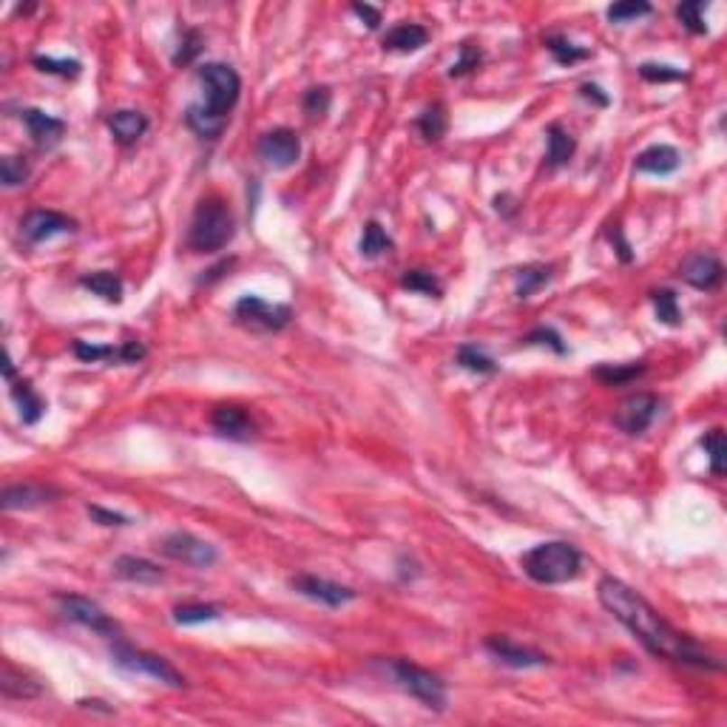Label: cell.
Wrapping results in <instances>:
<instances>
[{
  "instance_id": "6da1fadb",
  "label": "cell",
  "mask_w": 727,
  "mask_h": 727,
  "mask_svg": "<svg viewBox=\"0 0 727 727\" xmlns=\"http://www.w3.org/2000/svg\"><path fill=\"white\" fill-rule=\"evenodd\" d=\"M597 597L605 611L617 622H622L654 657L671 659L679 665L707 667V671H722V662L713 654H707L704 648L696 645L687 634L676 631L651 602L642 594H637L631 585H625L622 580L602 577L597 583Z\"/></svg>"
},
{
  "instance_id": "7a4b0ae2",
  "label": "cell",
  "mask_w": 727,
  "mask_h": 727,
  "mask_svg": "<svg viewBox=\"0 0 727 727\" xmlns=\"http://www.w3.org/2000/svg\"><path fill=\"white\" fill-rule=\"evenodd\" d=\"M200 83H202V103L188 106L185 123L202 140H216L225 131L233 106L239 103L242 77L225 63H205L200 69Z\"/></svg>"
},
{
  "instance_id": "3957f363",
  "label": "cell",
  "mask_w": 727,
  "mask_h": 727,
  "mask_svg": "<svg viewBox=\"0 0 727 727\" xmlns=\"http://www.w3.org/2000/svg\"><path fill=\"white\" fill-rule=\"evenodd\" d=\"M520 565L528 580H535L540 585H563L580 577L583 572V555L577 552V545L552 540V543H540L520 557Z\"/></svg>"
},
{
  "instance_id": "277c9868",
  "label": "cell",
  "mask_w": 727,
  "mask_h": 727,
  "mask_svg": "<svg viewBox=\"0 0 727 727\" xmlns=\"http://www.w3.org/2000/svg\"><path fill=\"white\" fill-rule=\"evenodd\" d=\"M236 233L233 213L222 196H205V200L196 205L193 219L188 228V247L196 253H216L222 250Z\"/></svg>"
},
{
  "instance_id": "5b68a950",
  "label": "cell",
  "mask_w": 727,
  "mask_h": 727,
  "mask_svg": "<svg viewBox=\"0 0 727 727\" xmlns=\"http://www.w3.org/2000/svg\"><path fill=\"white\" fill-rule=\"evenodd\" d=\"M387 671L398 682L401 691H406L412 699H418L429 711H443L446 707V682L438 674H432L409 659H392Z\"/></svg>"
},
{
  "instance_id": "8992f818",
  "label": "cell",
  "mask_w": 727,
  "mask_h": 727,
  "mask_svg": "<svg viewBox=\"0 0 727 727\" xmlns=\"http://www.w3.org/2000/svg\"><path fill=\"white\" fill-rule=\"evenodd\" d=\"M111 657H114V665L123 667L128 674H145L156 682H165L171 687H185V676L176 671V667L156 657V654H148V651H140V648L128 645L126 639L114 637V645H111Z\"/></svg>"
},
{
  "instance_id": "52a82bcc",
  "label": "cell",
  "mask_w": 727,
  "mask_h": 727,
  "mask_svg": "<svg viewBox=\"0 0 727 727\" xmlns=\"http://www.w3.org/2000/svg\"><path fill=\"white\" fill-rule=\"evenodd\" d=\"M233 319L256 332H279L290 324L293 310L287 304L265 302L262 296H242L233 304Z\"/></svg>"
},
{
  "instance_id": "ba28073f",
  "label": "cell",
  "mask_w": 727,
  "mask_h": 727,
  "mask_svg": "<svg viewBox=\"0 0 727 727\" xmlns=\"http://www.w3.org/2000/svg\"><path fill=\"white\" fill-rule=\"evenodd\" d=\"M160 552L173 560V563H182V565H193V568H210L219 563V552H216V545L196 537L191 532H171L160 540Z\"/></svg>"
},
{
  "instance_id": "9c48e42d",
  "label": "cell",
  "mask_w": 727,
  "mask_h": 727,
  "mask_svg": "<svg viewBox=\"0 0 727 727\" xmlns=\"http://www.w3.org/2000/svg\"><path fill=\"white\" fill-rule=\"evenodd\" d=\"M54 600L71 622L91 628V631L100 634V637H120V625H117L94 600L80 597V594H57Z\"/></svg>"
},
{
  "instance_id": "30bf717a",
  "label": "cell",
  "mask_w": 727,
  "mask_h": 727,
  "mask_svg": "<svg viewBox=\"0 0 727 727\" xmlns=\"http://www.w3.org/2000/svg\"><path fill=\"white\" fill-rule=\"evenodd\" d=\"M662 401L651 392H637V396H628L617 412H614V426L625 435H642V432L651 426L659 415Z\"/></svg>"
},
{
  "instance_id": "8fae6325",
  "label": "cell",
  "mask_w": 727,
  "mask_h": 727,
  "mask_svg": "<svg viewBox=\"0 0 727 727\" xmlns=\"http://www.w3.org/2000/svg\"><path fill=\"white\" fill-rule=\"evenodd\" d=\"M259 156L276 171L293 168L302 156V140L293 128H273L267 134H262L259 140Z\"/></svg>"
},
{
  "instance_id": "7c38bea8",
  "label": "cell",
  "mask_w": 727,
  "mask_h": 727,
  "mask_svg": "<svg viewBox=\"0 0 727 727\" xmlns=\"http://www.w3.org/2000/svg\"><path fill=\"white\" fill-rule=\"evenodd\" d=\"M74 230H77V222L71 219V216L57 213V210H46V208L29 210L21 219V236L29 245H41V242L54 239V236L74 233Z\"/></svg>"
},
{
  "instance_id": "4fadbf2b",
  "label": "cell",
  "mask_w": 727,
  "mask_h": 727,
  "mask_svg": "<svg viewBox=\"0 0 727 727\" xmlns=\"http://www.w3.org/2000/svg\"><path fill=\"white\" fill-rule=\"evenodd\" d=\"M290 588L296 594H302L307 600H316L322 605H330V608H341L350 600H356V592H352V588L324 580V577H316V574H296L290 580Z\"/></svg>"
},
{
  "instance_id": "5bb4252c",
  "label": "cell",
  "mask_w": 727,
  "mask_h": 727,
  "mask_svg": "<svg viewBox=\"0 0 727 727\" xmlns=\"http://www.w3.org/2000/svg\"><path fill=\"white\" fill-rule=\"evenodd\" d=\"M74 356L86 361V364H97V361H117V364H136L145 359V347L140 341H126V344H89L77 339L71 344Z\"/></svg>"
},
{
  "instance_id": "9a60e30c",
  "label": "cell",
  "mask_w": 727,
  "mask_h": 727,
  "mask_svg": "<svg viewBox=\"0 0 727 727\" xmlns=\"http://www.w3.org/2000/svg\"><path fill=\"white\" fill-rule=\"evenodd\" d=\"M483 648L489 654H492L498 662L508 665V667H517V671H526V667H540V665H548V657L535 651V648L528 645H520L508 637H486Z\"/></svg>"
},
{
  "instance_id": "2e32d148",
  "label": "cell",
  "mask_w": 727,
  "mask_h": 727,
  "mask_svg": "<svg viewBox=\"0 0 727 727\" xmlns=\"http://www.w3.org/2000/svg\"><path fill=\"white\" fill-rule=\"evenodd\" d=\"M679 276L685 284H691L696 290H713V287H719V282L724 276V267L713 253L699 250V253H691V256L679 265Z\"/></svg>"
},
{
  "instance_id": "e0dca14e",
  "label": "cell",
  "mask_w": 727,
  "mask_h": 727,
  "mask_svg": "<svg viewBox=\"0 0 727 727\" xmlns=\"http://www.w3.org/2000/svg\"><path fill=\"white\" fill-rule=\"evenodd\" d=\"M61 498V489L54 486H46V483H14V486H6L4 495H0V506L6 508V512H26V508H37V506H46L51 500Z\"/></svg>"
},
{
  "instance_id": "ac0fdd59",
  "label": "cell",
  "mask_w": 727,
  "mask_h": 727,
  "mask_svg": "<svg viewBox=\"0 0 727 727\" xmlns=\"http://www.w3.org/2000/svg\"><path fill=\"white\" fill-rule=\"evenodd\" d=\"M213 429L228 441H250L256 435V424L247 415V409L239 404H219L210 415Z\"/></svg>"
},
{
  "instance_id": "d6986e66",
  "label": "cell",
  "mask_w": 727,
  "mask_h": 727,
  "mask_svg": "<svg viewBox=\"0 0 727 727\" xmlns=\"http://www.w3.org/2000/svg\"><path fill=\"white\" fill-rule=\"evenodd\" d=\"M21 120H23V126H26V131L32 136V143L37 148H54L66 134V123L61 120V117H51V114H46L41 108H23Z\"/></svg>"
},
{
  "instance_id": "ffe728a7",
  "label": "cell",
  "mask_w": 727,
  "mask_h": 727,
  "mask_svg": "<svg viewBox=\"0 0 727 727\" xmlns=\"http://www.w3.org/2000/svg\"><path fill=\"white\" fill-rule=\"evenodd\" d=\"M114 574L126 580V583H136V585H160L165 580V572L156 563L145 560V557H134V555H123L114 560Z\"/></svg>"
},
{
  "instance_id": "44dd1931",
  "label": "cell",
  "mask_w": 727,
  "mask_h": 727,
  "mask_svg": "<svg viewBox=\"0 0 727 727\" xmlns=\"http://www.w3.org/2000/svg\"><path fill=\"white\" fill-rule=\"evenodd\" d=\"M106 123H108V131L114 134V140L120 145H134L148 131V117L143 111H134V108L111 111Z\"/></svg>"
},
{
  "instance_id": "7402d4cb",
  "label": "cell",
  "mask_w": 727,
  "mask_h": 727,
  "mask_svg": "<svg viewBox=\"0 0 727 727\" xmlns=\"http://www.w3.org/2000/svg\"><path fill=\"white\" fill-rule=\"evenodd\" d=\"M682 163V156L674 145H651V148H645L639 156H637V163L634 168L639 173H654V176H667V173H674Z\"/></svg>"
},
{
  "instance_id": "603a6c76",
  "label": "cell",
  "mask_w": 727,
  "mask_h": 727,
  "mask_svg": "<svg viewBox=\"0 0 727 727\" xmlns=\"http://www.w3.org/2000/svg\"><path fill=\"white\" fill-rule=\"evenodd\" d=\"M429 41V32L418 23H398L392 26L387 34H384V49L387 51H398V54H409V51H418L424 49Z\"/></svg>"
},
{
  "instance_id": "cb8c5ba5",
  "label": "cell",
  "mask_w": 727,
  "mask_h": 727,
  "mask_svg": "<svg viewBox=\"0 0 727 727\" xmlns=\"http://www.w3.org/2000/svg\"><path fill=\"white\" fill-rule=\"evenodd\" d=\"M12 398H14V404H17V409H21V421L23 424H37L43 418V412H46V401L37 396V389L26 381V378H21V381H12Z\"/></svg>"
},
{
  "instance_id": "d4e9b609",
  "label": "cell",
  "mask_w": 727,
  "mask_h": 727,
  "mask_svg": "<svg viewBox=\"0 0 727 727\" xmlns=\"http://www.w3.org/2000/svg\"><path fill=\"white\" fill-rule=\"evenodd\" d=\"M545 136H548V151H545V163L552 168H560L565 163H572V156L577 151V143L574 136L568 134L560 123H552L545 128Z\"/></svg>"
},
{
  "instance_id": "484cf974",
  "label": "cell",
  "mask_w": 727,
  "mask_h": 727,
  "mask_svg": "<svg viewBox=\"0 0 727 727\" xmlns=\"http://www.w3.org/2000/svg\"><path fill=\"white\" fill-rule=\"evenodd\" d=\"M80 284L86 290H91L94 296L106 299L108 304H120L123 302V279L117 276V273H111V270L86 273V276H80Z\"/></svg>"
},
{
  "instance_id": "4316f807",
  "label": "cell",
  "mask_w": 727,
  "mask_h": 727,
  "mask_svg": "<svg viewBox=\"0 0 727 727\" xmlns=\"http://www.w3.org/2000/svg\"><path fill=\"white\" fill-rule=\"evenodd\" d=\"M0 691L9 699H32L41 694V685L32 682L23 671H17L12 662H4V674H0Z\"/></svg>"
},
{
  "instance_id": "83f0119b",
  "label": "cell",
  "mask_w": 727,
  "mask_h": 727,
  "mask_svg": "<svg viewBox=\"0 0 727 727\" xmlns=\"http://www.w3.org/2000/svg\"><path fill=\"white\" fill-rule=\"evenodd\" d=\"M552 265H526L517 270V299H532L540 287L552 282Z\"/></svg>"
},
{
  "instance_id": "f1b7e54d",
  "label": "cell",
  "mask_w": 727,
  "mask_h": 727,
  "mask_svg": "<svg viewBox=\"0 0 727 727\" xmlns=\"http://www.w3.org/2000/svg\"><path fill=\"white\" fill-rule=\"evenodd\" d=\"M455 361L469 372H478V376H492V372H498V361L478 344H461L455 352Z\"/></svg>"
},
{
  "instance_id": "f546056e",
  "label": "cell",
  "mask_w": 727,
  "mask_h": 727,
  "mask_svg": "<svg viewBox=\"0 0 727 727\" xmlns=\"http://www.w3.org/2000/svg\"><path fill=\"white\" fill-rule=\"evenodd\" d=\"M543 43H545L548 51H552V57H555L560 66H574V63L588 61V57H592V49H583V46L572 43L563 34H548Z\"/></svg>"
},
{
  "instance_id": "4dcf8cb0",
  "label": "cell",
  "mask_w": 727,
  "mask_h": 727,
  "mask_svg": "<svg viewBox=\"0 0 727 727\" xmlns=\"http://www.w3.org/2000/svg\"><path fill=\"white\" fill-rule=\"evenodd\" d=\"M219 617H222L219 605H210V602H182V605L173 608L176 625H202V622H213Z\"/></svg>"
},
{
  "instance_id": "1f68e13d",
  "label": "cell",
  "mask_w": 727,
  "mask_h": 727,
  "mask_svg": "<svg viewBox=\"0 0 727 727\" xmlns=\"http://www.w3.org/2000/svg\"><path fill=\"white\" fill-rule=\"evenodd\" d=\"M449 128V117H446V108L441 103H432L421 111L418 117V131L424 134L426 143H438L441 136L446 134Z\"/></svg>"
},
{
  "instance_id": "d6a6232c",
  "label": "cell",
  "mask_w": 727,
  "mask_h": 727,
  "mask_svg": "<svg viewBox=\"0 0 727 727\" xmlns=\"http://www.w3.org/2000/svg\"><path fill=\"white\" fill-rule=\"evenodd\" d=\"M645 372V364H602L594 369V378H600L608 387H620V384H631Z\"/></svg>"
},
{
  "instance_id": "836d02e7",
  "label": "cell",
  "mask_w": 727,
  "mask_h": 727,
  "mask_svg": "<svg viewBox=\"0 0 727 727\" xmlns=\"http://www.w3.org/2000/svg\"><path fill=\"white\" fill-rule=\"evenodd\" d=\"M651 302H654V310H657V319L667 327H679L682 324V310H679V299L674 290H654L651 293Z\"/></svg>"
},
{
  "instance_id": "e575fe53",
  "label": "cell",
  "mask_w": 727,
  "mask_h": 727,
  "mask_svg": "<svg viewBox=\"0 0 727 727\" xmlns=\"http://www.w3.org/2000/svg\"><path fill=\"white\" fill-rule=\"evenodd\" d=\"M654 12L651 4H645V0H620V4L608 6V21L617 23V26H625V23H634L639 17H648Z\"/></svg>"
},
{
  "instance_id": "d590c367",
  "label": "cell",
  "mask_w": 727,
  "mask_h": 727,
  "mask_svg": "<svg viewBox=\"0 0 727 727\" xmlns=\"http://www.w3.org/2000/svg\"><path fill=\"white\" fill-rule=\"evenodd\" d=\"M389 247H392V239L387 236V230H384L378 222H367L364 236H361V245H359L361 256H367V259H378L381 253H387Z\"/></svg>"
},
{
  "instance_id": "8d00e7d4",
  "label": "cell",
  "mask_w": 727,
  "mask_h": 727,
  "mask_svg": "<svg viewBox=\"0 0 727 727\" xmlns=\"http://www.w3.org/2000/svg\"><path fill=\"white\" fill-rule=\"evenodd\" d=\"M401 287L404 290H412V293H424V296H432V299H441V282L432 276L429 270H406L401 276Z\"/></svg>"
},
{
  "instance_id": "74e56055",
  "label": "cell",
  "mask_w": 727,
  "mask_h": 727,
  "mask_svg": "<svg viewBox=\"0 0 727 727\" xmlns=\"http://www.w3.org/2000/svg\"><path fill=\"white\" fill-rule=\"evenodd\" d=\"M202 46H205L202 32L200 29H185L182 41H180V49H176V54H173V63L176 66H191L196 57L202 54Z\"/></svg>"
},
{
  "instance_id": "f35d334b",
  "label": "cell",
  "mask_w": 727,
  "mask_h": 727,
  "mask_svg": "<svg viewBox=\"0 0 727 727\" xmlns=\"http://www.w3.org/2000/svg\"><path fill=\"white\" fill-rule=\"evenodd\" d=\"M704 4L702 0H687V4L676 6V17H679V23L687 29V32H694V34H707V23H704Z\"/></svg>"
},
{
  "instance_id": "ab89813d",
  "label": "cell",
  "mask_w": 727,
  "mask_h": 727,
  "mask_svg": "<svg viewBox=\"0 0 727 727\" xmlns=\"http://www.w3.org/2000/svg\"><path fill=\"white\" fill-rule=\"evenodd\" d=\"M702 446L707 452V458H711V471H713L716 478H722L724 475V432L722 429H711L702 438Z\"/></svg>"
},
{
  "instance_id": "60d3db41",
  "label": "cell",
  "mask_w": 727,
  "mask_h": 727,
  "mask_svg": "<svg viewBox=\"0 0 727 727\" xmlns=\"http://www.w3.org/2000/svg\"><path fill=\"white\" fill-rule=\"evenodd\" d=\"M0 180H4L6 188L26 185V180H29L26 160H21V156H4V160H0Z\"/></svg>"
},
{
  "instance_id": "b9f144b4",
  "label": "cell",
  "mask_w": 727,
  "mask_h": 727,
  "mask_svg": "<svg viewBox=\"0 0 727 727\" xmlns=\"http://www.w3.org/2000/svg\"><path fill=\"white\" fill-rule=\"evenodd\" d=\"M639 77H642V80H648V83H679V80H687V74L682 69L665 66V63H642Z\"/></svg>"
},
{
  "instance_id": "7bdbcfd3",
  "label": "cell",
  "mask_w": 727,
  "mask_h": 727,
  "mask_svg": "<svg viewBox=\"0 0 727 727\" xmlns=\"http://www.w3.org/2000/svg\"><path fill=\"white\" fill-rule=\"evenodd\" d=\"M330 89H307L304 91V100H302V108L310 120H322V117L330 111Z\"/></svg>"
},
{
  "instance_id": "ee69618b",
  "label": "cell",
  "mask_w": 727,
  "mask_h": 727,
  "mask_svg": "<svg viewBox=\"0 0 727 727\" xmlns=\"http://www.w3.org/2000/svg\"><path fill=\"white\" fill-rule=\"evenodd\" d=\"M480 63H483L480 49H478L475 43H463V46H461V57H458V61L452 63V69H449V77H463V74H469V71H475Z\"/></svg>"
},
{
  "instance_id": "f6af8a7d",
  "label": "cell",
  "mask_w": 727,
  "mask_h": 727,
  "mask_svg": "<svg viewBox=\"0 0 727 727\" xmlns=\"http://www.w3.org/2000/svg\"><path fill=\"white\" fill-rule=\"evenodd\" d=\"M34 66L46 74H61V77H77L80 74V61H57V57H34Z\"/></svg>"
},
{
  "instance_id": "bcb514c9",
  "label": "cell",
  "mask_w": 727,
  "mask_h": 727,
  "mask_svg": "<svg viewBox=\"0 0 727 727\" xmlns=\"http://www.w3.org/2000/svg\"><path fill=\"white\" fill-rule=\"evenodd\" d=\"M526 344H548L555 352H560V356L565 352L563 339L557 336V330H552V327H537L535 332H528V336H526Z\"/></svg>"
},
{
  "instance_id": "7dc6e473",
  "label": "cell",
  "mask_w": 727,
  "mask_h": 727,
  "mask_svg": "<svg viewBox=\"0 0 727 727\" xmlns=\"http://www.w3.org/2000/svg\"><path fill=\"white\" fill-rule=\"evenodd\" d=\"M89 515L94 523H100V526H128L131 520L120 512H111V508H103V506H89Z\"/></svg>"
},
{
  "instance_id": "c3c4849f",
  "label": "cell",
  "mask_w": 727,
  "mask_h": 727,
  "mask_svg": "<svg viewBox=\"0 0 727 727\" xmlns=\"http://www.w3.org/2000/svg\"><path fill=\"white\" fill-rule=\"evenodd\" d=\"M350 9H352V14L359 17V21L367 23V29H378L381 26V12L376 6H369V4H352Z\"/></svg>"
},
{
  "instance_id": "681fc988",
  "label": "cell",
  "mask_w": 727,
  "mask_h": 727,
  "mask_svg": "<svg viewBox=\"0 0 727 727\" xmlns=\"http://www.w3.org/2000/svg\"><path fill=\"white\" fill-rule=\"evenodd\" d=\"M580 94L585 97V100H597V106H608L611 100H608V94H602V89L600 86H594V83H585L583 89H580Z\"/></svg>"
}]
</instances>
